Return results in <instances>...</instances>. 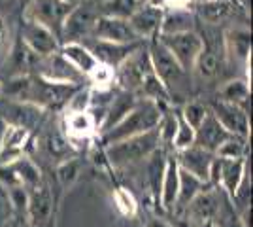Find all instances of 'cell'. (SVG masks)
<instances>
[{"label":"cell","instance_id":"1","mask_svg":"<svg viewBox=\"0 0 253 227\" xmlns=\"http://www.w3.org/2000/svg\"><path fill=\"white\" fill-rule=\"evenodd\" d=\"M163 114H165V108L161 104L149 100V98H138L134 108L130 110L119 123L98 135V142L108 146V144H114V142L125 140L130 136L157 129Z\"/></svg>","mask_w":253,"mask_h":227},{"label":"cell","instance_id":"2","mask_svg":"<svg viewBox=\"0 0 253 227\" xmlns=\"http://www.w3.org/2000/svg\"><path fill=\"white\" fill-rule=\"evenodd\" d=\"M159 146H161L159 131L153 129L104 146V157L112 169H126L146 161L153 151L159 150Z\"/></svg>","mask_w":253,"mask_h":227},{"label":"cell","instance_id":"3","mask_svg":"<svg viewBox=\"0 0 253 227\" xmlns=\"http://www.w3.org/2000/svg\"><path fill=\"white\" fill-rule=\"evenodd\" d=\"M148 53L149 61H151V68H153L155 76L161 80V84L167 87L172 102H174V98L181 97V93L189 91L191 74L178 65V61L170 55V51L163 44L159 42L157 36L148 40Z\"/></svg>","mask_w":253,"mask_h":227},{"label":"cell","instance_id":"4","mask_svg":"<svg viewBox=\"0 0 253 227\" xmlns=\"http://www.w3.org/2000/svg\"><path fill=\"white\" fill-rule=\"evenodd\" d=\"M149 74H153V68L149 61L148 42H144L116 68V84L121 91L134 93L138 97V91Z\"/></svg>","mask_w":253,"mask_h":227},{"label":"cell","instance_id":"5","mask_svg":"<svg viewBox=\"0 0 253 227\" xmlns=\"http://www.w3.org/2000/svg\"><path fill=\"white\" fill-rule=\"evenodd\" d=\"M100 15L98 4L91 0H82L78 6L72 8L68 13L66 21L63 25V33H61V44L66 42H80L84 44L93 36L95 23Z\"/></svg>","mask_w":253,"mask_h":227},{"label":"cell","instance_id":"6","mask_svg":"<svg viewBox=\"0 0 253 227\" xmlns=\"http://www.w3.org/2000/svg\"><path fill=\"white\" fill-rule=\"evenodd\" d=\"M72 8L74 6L66 4L63 0H31L27 4L23 19H31V21L45 27L61 42L63 25L66 21V17H68V13L72 11Z\"/></svg>","mask_w":253,"mask_h":227},{"label":"cell","instance_id":"7","mask_svg":"<svg viewBox=\"0 0 253 227\" xmlns=\"http://www.w3.org/2000/svg\"><path fill=\"white\" fill-rule=\"evenodd\" d=\"M248 174V161L242 159H221L213 157L210 167V176H208V185L211 187H221L231 199L238 191L242 184L244 176Z\"/></svg>","mask_w":253,"mask_h":227},{"label":"cell","instance_id":"8","mask_svg":"<svg viewBox=\"0 0 253 227\" xmlns=\"http://www.w3.org/2000/svg\"><path fill=\"white\" fill-rule=\"evenodd\" d=\"M157 40L167 49L170 51V55L178 61V65L191 74V68L195 65L197 57L204 47L202 42V36L197 31H189V33H181V34H170V36H163L159 34Z\"/></svg>","mask_w":253,"mask_h":227},{"label":"cell","instance_id":"9","mask_svg":"<svg viewBox=\"0 0 253 227\" xmlns=\"http://www.w3.org/2000/svg\"><path fill=\"white\" fill-rule=\"evenodd\" d=\"M40 182H42V173L38 165L27 155H21L15 161L6 165H0V184L6 187L21 185L25 189H32Z\"/></svg>","mask_w":253,"mask_h":227},{"label":"cell","instance_id":"10","mask_svg":"<svg viewBox=\"0 0 253 227\" xmlns=\"http://www.w3.org/2000/svg\"><path fill=\"white\" fill-rule=\"evenodd\" d=\"M36 76H40L47 82H53V84H68V86H84L85 84V76L80 74L59 51L40 59Z\"/></svg>","mask_w":253,"mask_h":227},{"label":"cell","instance_id":"11","mask_svg":"<svg viewBox=\"0 0 253 227\" xmlns=\"http://www.w3.org/2000/svg\"><path fill=\"white\" fill-rule=\"evenodd\" d=\"M208 110L215 116V119L221 123L223 129L227 131L229 135L240 136V138H248L250 136V116H248V110L246 108L215 98Z\"/></svg>","mask_w":253,"mask_h":227},{"label":"cell","instance_id":"12","mask_svg":"<svg viewBox=\"0 0 253 227\" xmlns=\"http://www.w3.org/2000/svg\"><path fill=\"white\" fill-rule=\"evenodd\" d=\"M19 38H21V42L31 49L32 53H36L38 57H42V59L57 53L61 49L59 38L53 33H49L45 27L31 21V19H23Z\"/></svg>","mask_w":253,"mask_h":227},{"label":"cell","instance_id":"13","mask_svg":"<svg viewBox=\"0 0 253 227\" xmlns=\"http://www.w3.org/2000/svg\"><path fill=\"white\" fill-rule=\"evenodd\" d=\"M219 206H221L219 191H217L215 187H211V185L206 184L201 193L195 195L189 205L185 206L183 210H178V212H183L187 220H191L195 226L201 227L213 220V216H215L217 210H219Z\"/></svg>","mask_w":253,"mask_h":227},{"label":"cell","instance_id":"14","mask_svg":"<svg viewBox=\"0 0 253 227\" xmlns=\"http://www.w3.org/2000/svg\"><path fill=\"white\" fill-rule=\"evenodd\" d=\"M219 47H223V36L219 44L204 42L202 51L199 53L195 65L191 68V76H195L202 84H208V82H213L217 76L221 74V68L227 59H225V51L223 49L219 51Z\"/></svg>","mask_w":253,"mask_h":227},{"label":"cell","instance_id":"15","mask_svg":"<svg viewBox=\"0 0 253 227\" xmlns=\"http://www.w3.org/2000/svg\"><path fill=\"white\" fill-rule=\"evenodd\" d=\"M63 135L70 146L76 142H89L98 136V125L89 110L85 112H64L63 116Z\"/></svg>","mask_w":253,"mask_h":227},{"label":"cell","instance_id":"16","mask_svg":"<svg viewBox=\"0 0 253 227\" xmlns=\"http://www.w3.org/2000/svg\"><path fill=\"white\" fill-rule=\"evenodd\" d=\"M223 36L225 59L236 65L248 66L252 61V33L246 27H231Z\"/></svg>","mask_w":253,"mask_h":227},{"label":"cell","instance_id":"17","mask_svg":"<svg viewBox=\"0 0 253 227\" xmlns=\"http://www.w3.org/2000/svg\"><path fill=\"white\" fill-rule=\"evenodd\" d=\"M95 40H102V42H114V44H136L142 42L138 38L130 23L125 19H114V17H104L98 15L93 29V36Z\"/></svg>","mask_w":253,"mask_h":227},{"label":"cell","instance_id":"18","mask_svg":"<svg viewBox=\"0 0 253 227\" xmlns=\"http://www.w3.org/2000/svg\"><path fill=\"white\" fill-rule=\"evenodd\" d=\"M84 44L89 47V51L93 53V57L96 59V63L112 66V68L116 70L117 66L121 65L128 55L144 44V40L136 44H114V42H102V40L91 38V40H85Z\"/></svg>","mask_w":253,"mask_h":227},{"label":"cell","instance_id":"19","mask_svg":"<svg viewBox=\"0 0 253 227\" xmlns=\"http://www.w3.org/2000/svg\"><path fill=\"white\" fill-rule=\"evenodd\" d=\"M53 212V193L49 185L40 182L29 189V203H27V218L34 227L45 226L51 220Z\"/></svg>","mask_w":253,"mask_h":227},{"label":"cell","instance_id":"20","mask_svg":"<svg viewBox=\"0 0 253 227\" xmlns=\"http://www.w3.org/2000/svg\"><path fill=\"white\" fill-rule=\"evenodd\" d=\"M213 157H215L213 153L202 150L199 146H191L187 150L176 151V161H178L179 169L193 174L195 178H199L204 184H208V176H210V167Z\"/></svg>","mask_w":253,"mask_h":227},{"label":"cell","instance_id":"21","mask_svg":"<svg viewBox=\"0 0 253 227\" xmlns=\"http://www.w3.org/2000/svg\"><path fill=\"white\" fill-rule=\"evenodd\" d=\"M163 15H165V10L163 8H155V6H149V4H144L140 6L132 17L128 19L132 31L136 34L140 40L148 42L151 38L159 36V29H161V21H163Z\"/></svg>","mask_w":253,"mask_h":227},{"label":"cell","instance_id":"22","mask_svg":"<svg viewBox=\"0 0 253 227\" xmlns=\"http://www.w3.org/2000/svg\"><path fill=\"white\" fill-rule=\"evenodd\" d=\"M229 136H232V135H229L227 131L223 129L221 123H219V121L215 119V116L208 110L206 118L202 119L199 129L195 131V146H199L202 150L210 151V153L215 155L217 148H219Z\"/></svg>","mask_w":253,"mask_h":227},{"label":"cell","instance_id":"23","mask_svg":"<svg viewBox=\"0 0 253 227\" xmlns=\"http://www.w3.org/2000/svg\"><path fill=\"white\" fill-rule=\"evenodd\" d=\"M179 189V167L176 161V155H169L165 161V171L161 178V187H159V201L165 210H174L176 201H178Z\"/></svg>","mask_w":253,"mask_h":227},{"label":"cell","instance_id":"24","mask_svg":"<svg viewBox=\"0 0 253 227\" xmlns=\"http://www.w3.org/2000/svg\"><path fill=\"white\" fill-rule=\"evenodd\" d=\"M136 102H138V97L134 93L121 91V89H119L117 93H114V97H112L108 108H106V116H104V121H102V127H100V133L112 129L116 123H119L130 110L134 108ZM100 133H98V135H100Z\"/></svg>","mask_w":253,"mask_h":227},{"label":"cell","instance_id":"25","mask_svg":"<svg viewBox=\"0 0 253 227\" xmlns=\"http://www.w3.org/2000/svg\"><path fill=\"white\" fill-rule=\"evenodd\" d=\"M234 13V0H211V2H201L195 8V15L210 27L221 25L229 21Z\"/></svg>","mask_w":253,"mask_h":227},{"label":"cell","instance_id":"26","mask_svg":"<svg viewBox=\"0 0 253 227\" xmlns=\"http://www.w3.org/2000/svg\"><path fill=\"white\" fill-rule=\"evenodd\" d=\"M197 31V23H195V13L191 10H165L163 21L159 34L170 36V34H181Z\"/></svg>","mask_w":253,"mask_h":227},{"label":"cell","instance_id":"27","mask_svg":"<svg viewBox=\"0 0 253 227\" xmlns=\"http://www.w3.org/2000/svg\"><path fill=\"white\" fill-rule=\"evenodd\" d=\"M59 53L63 55L64 59L74 66L80 74H84V76L89 74L96 65V59L93 57V53L89 51V47H87L85 44H80V42L61 44Z\"/></svg>","mask_w":253,"mask_h":227},{"label":"cell","instance_id":"28","mask_svg":"<svg viewBox=\"0 0 253 227\" xmlns=\"http://www.w3.org/2000/svg\"><path fill=\"white\" fill-rule=\"evenodd\" d=\"M252 93V86L248 80H240V78H232L229 82H225L217 89V100L223 102H231V104H238L246 108V102Z\"/></svg>","mask_w":253,"mask_h":227},{"label":"cell","instance_id":"29","mask_svg":"<svg viewBox=\"0 0 253 227\" xmlns=\"http://www.w3.org/2000/svg\"><path fill=\"white\" fill-rule=\"evenodd\" d=\"M204 182H201L199 178H195L193 174L185 173V171H181L179 169V189H178V201H176V206H174V210L178 212V210H183L185 206L189 205L191 201H193V197L195 195H199L204 189Z\"/></svg>","mask_w":253,"mask_h":227},{"label":"cell","instance_id":"30","mask_svg":"<svg viewBox=\"0 0 253 227\" xmlns=\"http://www.w3.org/2000/svg\"><path fill=\"white\" fill-rule=\"evenodd\" d=\"M140 8L138 0H106L98 4V11L104 17H114V19H125L128 21L132 13Z\"/></svg>","mask_w":253,"mask_h":227},{"label":"cell","instance_id":"31","mask_svg":"<svg viewBox=\"0 0 253 227\" xmlns=\"http://www.w3.org/2000/svg\"><path fill=\"white\" fill-rule=\"evenodd\" d=\"M82 173V161L78 157H68L64 161L57 163V169H55V176H57V182L61 185L63 191L72 189V185L78 182Z\"/></svg>","mask_w":253,"mask_h":227},{"label":"cell","instance_id":"32","mask_svg":"<svg viewBox=\"0 0 253 227\" xmlns=\"http://www.w3.org/2000/svg\"><path fill=\"white\" fill-rule=\"evenodd\" d=\"M43 148H45L49 157H55L59 163L64 161V159H68L72 150H74V148L70 146V142L66 140L63 131H49V133L45 135V138H43Z\"/></svg>","mask_w":253,"mask_h":227},{"label":"cell","instance_id":"33","mask_svg":"<svg viewBox=\"0 0 253 227\" xmlns=\"http://www.w3.org/2000/svg\"><path fill=\"white\" fill-rule=\"evenodd\" d=\"M85 82L91 84L89 87L95 91H110L114 89V84H116V70L112 66L96 63L95 68L85 76Z\"/></svg>","mask_w":253,"mask_h":227},{"label":"cell","instance_id":"34","mask_svg":"<svg viewBox=\"0 0 253 227\" xmlns=\"http://www.w3.org/2000/svg\"><path fill=\"white\" fill-rule=\"evenodd\" d=\"M206 114H208V106L199 102V100H187V102L181 106V110H179L181 119H183L193 131L199 129V125L202 123V119L206 118Z\"/></svg>","mask_w":253,"mask_h":227},{"label":"cell","instance_id":"35","mask_svg":"<svg viewBox=\"0 0 253 227\" xmlns=\"http://www.w3.org/2000/svg\"><path fill=\"white\" fill-rule=\"evenodd\" d=\"M114 203L116 208L119 210L121 216H125L126 220H134L138 214V203L134 199V195L130 193L126 187H117L114 191Z\"/></svg>","mask_w":253,"mask_h":227},{"label":"cell","instance_id":"36","mask_svg":"<svg viewBox=\"0 0 253 227\" xmlns=\"http://www.w3.org/2000/svg\"><path fill=\"white\" fill-rule=\"evenodd\" d=\"M246 155V138L240 136H229L215 151V157L221 159H242Z\"/></svg>","mask_w":253,"mask_h":227},{"label":"cell","instance_id":"37","mask_svg":"<svg viewBox=\"0 0 253 227\" xmlns=\"http://www.w3.org/2000/svg\"><path fill=\"white\" fill-rule=\"evenodd\" d=\"M191 146H195V131L191 129L189 125L181 119L178 112V129H176V135H174V140H172V148L176 151L187 150Z\"/></svg>","mask_w":253,"mask_h":227},{"label":"cell","instance_id":"38","mask_svg":"<svg viewBox=\"0 0 253 227\" xmlns=\"http://www.w3.org/2000/svg\"><path fill=\"white\" fill-rule=\"evenodd\" d=\"M89 104H91V89L89 87H80L72 93V97L68 98V102L64 104L66 110L64 112H85L89 110Z\"/></svg>","mask_w":253,"mask_h":227},{"label":"cell","instance_id":"39","mask_svg":"<svg viewBox=\"0 0 253 227\" xmlns=\"http://www.w3.org/2000/svg\"><path fill=\"white\" fill-rule=\"evenodd\" d=\"M211 227H246V226H244V222L240 220L238 212H234L232 208L219 206L217 214L211 220Z\"/></svg>","mask_w":253,"mask_h":227},{"label":"cell","instance_id":"40","mask_svg":"<svg viewBox=\"0 0 253 227\" xmlns=\"http://www.w3.org/2000/svg\"><path fill=\"white\" fill-rule=\"evenodd\" d=\"M13 218V208L10 203L8 187L0 184V227H4Z\"/></svg>","mask_w":253,"mask_h":227},{"label":"cell","instance_id":"41","mask_svg":"<svg viewBox=\"0 0 253 227\" xmlns=\"http://www.w3.org/2000/svg\"><path fill=\"white\" fill-rule=\"evenodd\" d=\"M195 0H148L149 6L163 8V10H189Z\"/></svg>","mask_w":253,"mask_h":227},{"label":"cell","instance_id":"42","mask_svg":"<svg viewBox=\"0 0 253 227\" xmlns=\"http://www.w3.org/2000/svg\"><path fill=\"white\" fill-rule=\"evenodd\" d=\"M8 51H10V29L6 19L0 15V63L6 61Z\"/></svg>","mask_w":253,"mask_h":227},{"label":"cell","instance_id":"43","mask_svg":"<svg viewBox=\"0 0 253 227\" xmlns=\"http://www.w3.org/2000/svg\"><path fill=\"white\" fill-rule=\"evenodd\" d=\"M144 227H172L170 222H167L165 218H149L148 222L144 224Z\"/></svg>","mask_w":253,"mask_h":227},{"label":"cell","instance_id":"44","mask_svg":"<svg viewBox=\"0 0 253 227\" xmlns=\"http://www.w3.org/2000/svg\"><path fill=\"white\" fill-rule=\"evenodd\" d=\"M6 129H8V121H4V119L0 118V148H2V140H4Z\"/></svg>","mask_w":253,"mask_h":227},{"label":"cell","instance_id":"45","mask_svg":"<svg viewBox=\"0 0 253 227\" xmlns=\"http://www.w3.org/2000/svg\"><path fill=\"white\" fill-rule=\"evenodd\" d=\"M4 227H23V224H21V220H19V218H11L10 222H8V224H6V226Z\"/></svg>","mask_w":253,"mask_h":227},{"label":"cell","instance_id":"46","mask_svg":"<svg viewBox=\"0 0 253 227\" xmlns=\"http://www.w3.org/2000/svg\"><path fill=\"white\" fill-rule=\"evenodd\" d=\"M63 2H66V4H70V6H78L82 0H63Z\"/></svg>","mask_w":253,"mask_h":227},{"label":"cell","instance_id":"47","mask_svg":"<svg viewBox=\"0 0 253 227\" xmlns=\"http://www.w3.org/2000/svg\"><path fill=\"white\" fill-rule=\"evenodd\" d=\"M125 227H142V226H138V224H128V226H125Z\"/></svg>","mask_w":253,"mask_h":227},{"label":"cell","instance_id":"48","mask_svg":"<svg viewBox=\"0 0 253 227\" xmlns=\"http://www.w3.org/2000/svg\"><path fill=\"white\" fill-rule=\"evenodd\" d=\"M95 4H102V2H106V0H93Z\"/></svg>","mask_w":253,"mask_h":227},{"label":"cell","instance_id":"49","mask_svg":"<svg viewBox=\"0 0 253 227\" xmlns=\"http://www.w3.org/2000/svg\"><path fill=\"white\" fill-rule=\"evenodd\" d=\"M201 2H211V0H197V4H201Z\"/></svg>","mask_w":253,"mask_h":227},{"label":"cell","instance_id":"50","mask_svg":"<svg viewBox=\"0 0 253 227\" xmlns=\"http://www.w3.org/2000/svg\"><path fill=\"white\" fill-rule=\"evenodd\" d=\"M29 2H31V0H27V4H29Z\"/></svg>","mask_w":253,"mask_h":227}]
</instances>
